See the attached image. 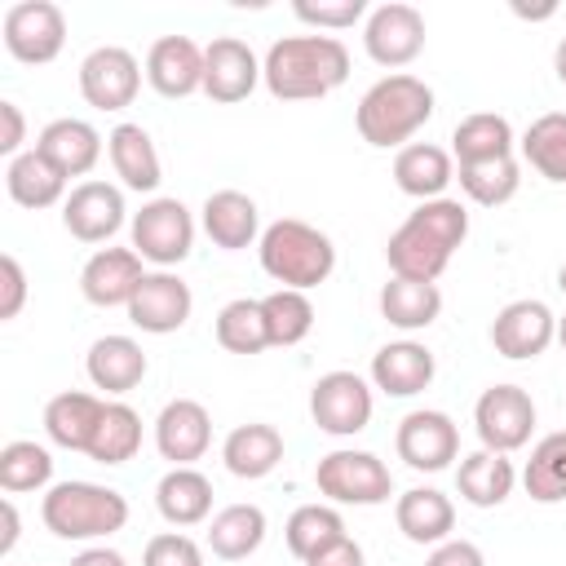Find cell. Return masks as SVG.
<instances>
[{
    "instance_id": "d4e9b609",
    "label": "cell",
    "mask_w": 566,
    "mask_h": 566,
    "mask_svg": "<svg viewBox=\"0 0 566 566\" xmlns=\"http://www.w3.org/2000/svg\"><path fill=\"white\" fill-rule=\"evenodd\" d=\"M84 371H88L93 389L119 398V394H128V389L142 385V376H146V354H142V345H137L133 336H97V340L88 345Z\"/></svg>"
},
{
    "instance_id": "5b68a950",
    "label": "cell",
    "mask_w": 566,
    "mask_h": 566,
    "mask_svg": "<svg viewBox=\"0 0 566 566\" xmlns=\"http://www.w3.org/2000/svg\"><path fill=\"white\" fill-rule=\"evenodd\" d=\"M40 517L57 539H106L124 531L128 522V500L115 486L102 482H57L40 500Z\"/></svg>"
},
{
    "instance_id": "cb8c5ba5",
    "label": "cell",
    "mask_w": 566,
    "mask_h": 566,
    "mask_svg": "<svg viewBox=\"0 0 566 566\" xmlns=\"http://www.w3.org/2000/svg\"><path fill=\"white\" fill-rule=\"evenodd\" d=\"M106 155H111L115 177L128 190H137V195L159 190L164 164H159V150H155V142H150V133L142 124H115L111 137H106Z\"/></svg>"
},
{
    "instance_id": "f5cc1de1",
    "label": "cell",
    "mask_w": 566,
    "mask_h": 566,
    "mask_svg": "<svg viewBox=\"0 0 566 566\" xmlns=\"http://www.w3.org/2000/svg\"><path fill=\"white\" fill-rule=\"evenodd\" d=\"M553 71H557V80L566 84V35H562L557 49H553Z\"/></svg>"
},
{
    "instance_id": "6da1fadb",
    "label": "cell",
    "mask_w": 566,
    "mask_h": 566,
    "mask_svg": "<svg viewBox=\"0 0 566 566\" xmlns=\"http://www.w3.org/2000/svg\"><path fill=\"white\" fill-rule=\"evenodd\" d=\"M469 234V208L460 199H424L385 243V261L394 279L438 283V274L451 265L455 248Z\"/></svg>"
},
{
    "instance_id": "277c9868",
    "label": "cell",
    "mask_w": 566,
    "mask_h": 566,
    "mask_svg": "<svg viewBox=\"0 0 566 566\" xmlns=\"http://www.w3.org/2000/svg\"><path fill=\"white\" fill-rule=\"evenodd\" d=\"M261 270L279 283V287H296V292H310L318 283H327V274L336 270V248L332 239L310 226V221H296V217H279L261 230Z\"/></svg>"
},
{
    "instance_id": "ee69618b",
    "label": "cell",
    "mask_w": 566,
    "mask_h": 566,
    "mask_svg": "<svg viewBox=\"0 0 566 566\" xmlns=\"http://www.w3.org/2000/svg\"><path fill=\"white\" fill-rule=\"evenodd\" d=\"M292 13L318 31H345L367 13V4L363 0H296Z\"/></svg>"
},
{
    "instance_id": "f907efd6",
    "label": "cell",
    "mask_w": 566,
    "mask_h": 566,
    "mask_svg": "<svg viewBox=\"0 0 566 566\" xmlns=\"http://www.w3.org/2000/svg\"><path fill=\"white\" fill-rule=\"evenodd\" d=\"M71 566H128V562L115 548H84V553L71 557Z\"/></svg>"
},
{
    "instance_id": "ba28073f",
    "label": "cell",
    "mask_w": 566,
    "mask_h": 566,
    "mask_svg": "<svg viewBox=\"0 0 566 566\" xmlns=\"http://www.w3.org/2000/svg\"><path fill=\"white\" fill-rule=\"evenodd\" d=\"M4 49L27 62V66H44L62 53L66 44V13L53 0H18L4 9Z\"/></svg>"
},
{
    "instance_id": "603a6c76",
    "label": "cell",
    "mask_w": 566,
    "mask_h": 566,
    "mask_svg": "<svg viewBox=\"0 0 566 566\" xmlns=\"http://www.w3.org/2000/svg\"><path fill=\"white\" fill-rule=\"evenodd\" d=\"M35 150L71 181V177H84V172L97 168V159H102V133L88 119H71L66 115V119H53V124L40 128Z\"/></svg>"
},
{
    "instance_id": "2e32d148",
    "label": "cell",
    "mask_w": 566,
    "mask_h": 566,
    "mask_svg": "<svg viewBox=\"0 0 566 566\" xmlns=\"http://www.w3.org/2000/svg\"><path fill=\"white\" fill-rule=\"evenodd\" d=\"M142 279H146V265L133 248H97L80 270V292L97 310H115V305L128 310Z\"/></svg>"
},
{
    "instance_id": "5bb4252c",
    "label": "cell",
    "mask_w": 566,
    "mask_h": 566,
    "mask_svg": "<svg viewBox=\"0 0 566 566\" xmlns=\"http://www.w3.org/2000/svg\"><path fill=\"white\" fill-rule=\"evenodd\" d=\"M557 340V318L544 301H509L495 323H491V345L500 358H513V363H526V358H539L548 345Z\"/></svg>"
},
{
    "instance_id": "8d00e7d4",
    "label": "cell",
    "mask_w": 566,
    "mask_h": 566,
    "mask_svg": "<svg viewBox=\"0 0 566 566\" xmlns=\"http://www.w3.org/2000/svg\"><path fill=\"white\" fill-rule=\"evenodd\" d=\"M142 451V416L128 402H106L102 424L88 442V460L97 464H124Z\"/></svg>"
},
{
    "instance_id": "44dd1931",
    "label": "cell",
    "mask_w": 566,
    "mask_h": 566,
    "mask_svg": "<svg viewBox=\"0 0 566 566\" xmlns=\"http://www.w3.org/2000/svg\"><path fill=\"white\" fill-rule=\"evenodd\" d=\"M433 371L438 363L420 340H389L371 354V385L389 398H416L420 389L433 385Z\"/></svg>"
},
{
    "instance_id": "8fae6325",
    "label": "cell",
    "mask_w": 566,
    "mask_h": 566,
    "mask_svg": "<svg viewBox=\"0 0 566 566\" xmlns=\"http://www.w3.org/2000/svg\"><path fill=\"white\" fill-rule=\"evenodd\" d=\"M473 424H478V438L486 451H517L531 442V429H535V402L522 385H491L478 407H473Z\"/></svg>"
},
{
    "instance_id": "d590c367",
    "label": "cell",
    "mask_w": 566,
    "mask_h": 566,
    "mask_svg": "<svg viewBox=\"0 0 566 566\" xmlns=\"http://www.w3.org/2000/svg\"><path fill=\"white\" fill-rule=\"evenodd\" d=\"M283 539H287V553L310 562L314 553L332 548L336 539H345V517L332 509V504H301L287 526H283Z\"/></svg>"
},
{
    "instance_id": "11a10c76",
    "label": "cell",
    "mask_w": 566,
    "mask_h": 566,
    "mask_svg": "<svg viewBox=\"0 0 566 566\" xmlns=\"http://www.w3.org/2000/svg\"><path fill=\"white\" fill-rule=\"evenodd\" d=\"M557 287H562V292H566V265H562V270H557Z\"/></svg>"
},
{
    "instance_id": "60d3db41",
    "label": "cell",
    "mask_w": 566,
    "mask_h": 566,
    "mask_svg": "<svg viewBox=\"0 0 566 566\" xmlns=\"http://www.w3.org/2000/svg\"><path fill=\"white\" fill-rule=\"evenodd\" d=\"M49 482H53V455H49V447H40L31 438H18V442H4L0 447V486L9 495L44 491Z\"/></svg>"
},
{
    "instance_id": "ffe728a7",
    "label": "cell",
    "mask_w": 566,
    "mask_h": 566,
    "mask_svg": "<svg viewBox=\"0 0 566 566\" xmlns=\"http://www.w3.org/2000/svg\"><path fill=\"white\" fill-rule=\"evenodd\" d=\"M146 80L159 97L203 93V49L190 35H159L146 53Z\"/></svg>"
},
{
    "instance_id": "f1b7e54d",
    "label": "cell",
    "mask_w": 566,
    "mask_h": 566,
    "mask_svg": "<svg viewBox=\"0 0 566 566\" xmlns=\"http://www.w3.org/2000/svg\"><path fill=\"white\" fill-rule=\"evenodd\" d=\"M394 181L402 195L411 199H442V190L455 181V168H451V155L433 142H411L394 155Z\"/></svg>"
},
{
    "instance_id": "8992f818",
    "label": "cell",
    "mask_w": 566,
    "mask_h": 566,
    "mask_svg": "<svg viewBox=\"0 0 566 566\" xmlns=\"http://www.w3.org/2000/svg\"><path fill=\"white\" fill-rule=\"evenodd\" d=\"M314 486L318 495H327L332 504H358V509H371V504H385L394 495V473L380 455L371 451H327L314 469Z\"/></svg>"
},
{
    "instance_id": "7dc6e473",
    "label": "cell",
    "mask_w": 566,
    "mask_h": 566,
    "mask_svg": "<svg viewBox=\"0 0 566 566\" xmlns=\"http://www.w3.org/2000/svg\"><path fill=\"white\" fill-rule=\"evenodd\" d=\"M424 566H486V557H482V548L469 544V539H442V544L429 553Z\"/></svg>"
},
{
    "instance_id": "7bdbcfd3",
    "label": "cell",
    "mask_w": 566,
    "mask_h": 566,
    "mask_svg": "<svg viewBox=\"0 0 566 566\" xmlns=\"http://www.w3.org/2000/svg\"><path fill=\"white\" fill-rule=\"evenodd\" d=\"M261 310H265V327H270V345H301L314 327V305L305 292L296 287H274L270 296H261Z\"/></svg>"
},
{
    "instance_id": "74e56055",
    "label": "cell",
    "mask_w": 566,
    "mask_h": 566,
    "mask_svg": "<svg viewBox=\"0 0 566 566\" xmlns=\"http://www.w3.org/2000/svg\"><path fill=\"white\" fill-rule=\"evenodd\" d=\"M522 486L535 504H557L566 500V429L548 433L535 442L531 460H526V473H522Z\"/></svg>"
},
{
    "instance_id": "f6af8a7d",
    "label": "cell",
    "mask_w": 566,
    "mask_h": 566,
    "mask_svg": "<svg viewBox=\"0 0 566 566\" xmlns=\"http://www.w3.org/2000/svg\"><path fill=\"white\" fill-rule=\"evenodd\" d=\"M142 566H203V548L181 531H164L146 544Z\"/></svg>"
},
{
    "instance_id": "681fc988",
    "label": "cell",
    "mask_w": 566,
    "mask_h": 566,
    "mask_svg": "<svg viewBox=\"0 0 566 566\" xmlns=\"http://www.w3.org/2000/svg\"><path fill=\"white\" fill-rule=\"evenodd\" d=\"M305 566H363V548H358V539H336L332 548H323V553H314Z\"/></svg>"
},
{
    "instance_id": "4316f807",
    "label": "cell",
    "mask_w": 566,
    "mask_h": 566,
    "mask_svg": "<svg viewBox=\"0 0 566 566\" xmlns=\"http://www.w3.org/2000/svg\"><path fill=\"white\" fill-rule=\"evenodd\" d=\"M394 522L411 544H442L455 531V504L438 486H411L394 504Z\"/></svg>"
},
{
    "instance_id": "d6a6232c",
    "label": "cell",
    "mask_w": 566,
    "mask_h": 566,
    "mask_svg": "<svg viewBox=\"0 0 566 566\" xmlns=\"http://www.w3.org/2000/svg\"><path fill=\"white\" fill-rule=\"evenodd\" d=\"M380 314L398 332H424L442 314V292L438 283H416V279H389L380 287Z\"/></svg>"
},
{
    "instance_id": "c3c4849f",
    "label": "cell",
    "mask_w": 566,
    "mask_h": 566,
    "mask_svg": "<svg viewBox=\"0 0 566 566\" xmlns=\"http://www.w3.org/2000/svg\"><path fill=\"white\" fill-rule=\"evenodd\" d=\"M0 119H4V133H0V155L18 159V155H22V142H27V119H22V106H18V102H0Z\"/></svg>"
},
{
    "instance_id": "1f68e13d",
    "label": "cell",
    "mask_w": 566,
    "mask_h": 566,
    "mask_svg": "<svg viewBox=\"0 0 566 566\" xmlns=\"http://www.w3.org/2000/svg\"><path fill=\"white\" fill-rule=\"evenodd\" d=\"M4 190H9V199L18 203V208H53L57 199H66V177L31 146V150H22L18 159H9V168H4Z\"/></svg>"
},
{
    "instance_id": "f35d334b",
    "label": "cell",
    "mask_w": 566,
    "mask_h": 566,
    "mask_svg": "<svg viewBox=\"0 0 566 566\" xmlns=\"http://www.w3.org/2000/svg\"><path fill=\"white\" fill-rule=\"evenodd\" d=\"M522 155L526 164L544 177V181H566V111H548L539 115L526 133H522Z\"/></svg>"
},
{
    "instance_id": "4fadbf2b",
    "label": "cell",
    "mask_w": 566,
    "mask_h": 566,
    "mask_svg": "<svg viewBox=\"0 0 566 566\" xmlns=\"http://www.w3.org/2000/svg\"><path fill=\"white\" fill-rule=\"evenodd\" d=\"M137 88H142V62L119 44H102L80 62V93L93 111H124L133 106Z\"/></svg>"
},
{
    "instance_id": "b9f144b4",
    "label": "cell",
    "mask_w": 566,
    "mask_h": 566,
    "mask_svg": "<svg viewBox=\"0 0 566 566\" xmlns=\"http://www.w3.org/2000/svg\"><path fill=\"white\" fill-rule=\"evenodd\" d=\"M455 181H460V190H464L473 203L500 208V203H509V199L517 195L522 168H517L513 155H509V159H486V164H460Z\"/></svg>"
},
{
    "instance_id": "db71d44e",
    "label": "cell",
    "mask_w": 566,
    "mask_h": 566,
    "mask_svg": "<svg viewBox=\"0 0 566 566\" xmlns=\"http://www.w3.org/2000/svg\"><path fill=\"white\" fill-rule=\"evenodd\" d=\"M557 340H562V349H566V314L557 318Z\"/></svg>"
},
{
    "instance_id": "7c38bea8",
    "label": "cell",
    "mask_w": 566,
    "mask_h": 566,
    "mask_svg": "<svg viewBox=\"0 0 566 566\" xmlns=\"http://www.w3.org/2000/svg\"><path fill=\"white\" fill-rule=\"evenodd\" d=\"M394 447H398V460L416 473H442L455 455H460V429L447 411H407L398 420V433H394Z\"/></svg>"
},
{
    "instance_id": "ac0fdd59",
    "label": "cell",
    "mask_w": 566,
    "mask_h": 566,
    "mask_svg": "<svg viewBox=\"0 0 566 566\" xmlns=\"http://www.w3.org/2000/svg\"><path fill=\"white\" fill-rule=\"evenodd\" d=\"M155 447L164 460H172V469L203 460V451L212 447V416L203 402L195 398H172L164 402V411L155 416Z\"/></svg>"
},
{
    "instance_id": "4dcf8cb0",
    "label": "cell",
    "mask_w": 566,
    "mask_h": 566,
    "mask_svg": "<svg viewBox=\"0 0 566 566\" xmlns=\"http://www.w3.org/2000/svg\"><path fill=\"white\" fill-rule=\"evenodd\" d=\"M513 482H517L513 460L500 455V451H486V447L473 451V455H464L460 469H455V491H460V500L473 504V509H495V504H504V500L513 495Z\"/></svg>"
},
{
    "instance_id": "52a82bcc",
    "label": "cell",
    "mask_w": 566,
    "mask_h": 566,
    "mask_svg": "<svg viewBox=\"0 0 566 566\" xmlns=\"http://www.w3.org/2000/svg\"><path fill=\"white\" fill-rule=\"evenodd\" d=\"M128 230H133V252L159 270L186 261L195 248V217L181 199H168V195L142 203V212H133Z\"/></svg>"
},
{
    "instance_id": "836d02e7",
    "label": "cell",
    "mask_w": 566,
    "mask_h": 566,
    "mask_svg": "<svg viewBox=\"0 0 566 566\" xmlns=\"http://www.w3.org/2000/svg\"><path fill=\"white\" fill-rule=\"evenodd\" d=\"M451 150L460 164H486V159H509L513 155V124L495 111L464 115L451 133Z\"/></svg>"
},
{
    "instance_id": "e0dca14e",
    "label": "cell",
    "mask_w": 566,
    "mask_h": 566,
    "mask_svg": "<svg viewBox=\"0 0 566 566\" xmlns=\"http://www.w3.org/2000/svg\"><path fill=\"white\" fill-rule=\"evenodd\" d=\"M190 310H195L190 287L172 270H155V274L142 279L137 296L128 301V323L142 327V332H150V336H168V332L186 327Z\"/></svg>"
},
{
    "instance_id": "7a4b0ae2",
    "label": "cell",
    "mask_w": 566,
    "mask_h": 566,
    "mask_svg": "<svg viewBox=\"0 0 566 566\" xmlns=\"http://www.w3.org/2000/svg\"><path fill=\"white\" fill-rule=\"evenodd\" d=\"M261 80L279 102H314L349 80V49L336 35H283L261 62Z\"/></svg>"
},
{
    "instance_id": "816d5d0a",
    "label": "cell",
    "mask_w": 566,
    "mask_h": 566,
    "mask_svg": "<svg viewBox=\"0 0 566 566\" xmlns=\"http://www.w3.org/2000/svg\"><path fill=\"white\" fill-rule=\"evenodd\" d=\"M0 513H4V535H0V553H13V544H18V509H13V500H0Z\"/></svg>"
},
{
    "instance_id": "9a60e30c",
    "label": "cell",
    "mask_w": 566,
    "mask_h": 566,
    "mask_svg": "<svg viewBox=\"0 0 566 566\" xmlns=\"http://www.w3.org/2000/svg\"><path fill=\"white\" fill-rule=\"evenodd\" d=\"M128 208H124V190L111 181H80L66 199H62V226L71 230V239L80 243H106L119 226H124Z\"/></svg>"
},
{
    "instance_id": "83f0119b",
    "label": "cell",
    "mask_w": 566,
    "mask_h": 566,
    "mask_svg": "<svg viewBox=\"0 0 566 566\" xmlns=\"http://www.w3.org/2000/svg\"><path fill=\"white\" fill-rule=\"evenodd\" d=\"M221 460H226V469H230L234 478L256 482V478H265V473L279 469V460H283V433H279L274 424L248 420V424H239V429L226 433Z\"/></svg>"
},
{
    "instance_id": "7402d4cb",
    "label": "cell",
    "mask_w": 566,
    "mask_h": 566,
    "mask_svg": "<svg viewBox=\"0 0 566 566\" xmlns=\"http://www.w3.org/2000/svg\"><path fill=\"white\" fill-rule=\"evenodd\" d=\"M199 221L203 234L226 252H243L248 243H261V212L256 199L243 190H212L199 208Z\"/></svg>"
},
{
    "instance_id": "30bf717a",
    "label": "cell",
    "mask_w": 566,
    "mask_h": 566,
    "mask_svg": "<svg viewBox=\"0 0 566 566\" xmlns=\"http://www.w3.org/2000/svg\"><path fill=\"white\" fill-rule=\"evenodd\" d=\"M363 49L376 66H389V71L416 62L424 49V13L402 0L376 4L363 22Z\"/></svg>"
},
{
    "instance_id": "f546056e",
    "label": "cell",
    "mask_w": 566,
    "mask_h": 566,
    "mask_svg": "<svg viewBox=\"0 0 566 566\" xmlns=\"http://www.w3.org/2000/svg\"><path fill=\"white\" fill-rule=\"evenodd\" d=\"M155 509L168 526H199L212 513V482L195 464L168 469L155 486Z\"/></svg>"
},
{
    "instance_id": "9c48e42d",
    "label": "cell",
    "mask_w": 566,
    "mask_h": 566,
    "mask_svg": "<svg viewBox=\"0 0 566 566\" xmlns=\"http://www.w3.org/2000/svg\"><path fill=\"white\" fill-rule=\"evenodd\" d=\"M371 385L358 371H327L310 389V416L332 438H354L371 424Z\"/></svg>"
},
{
    "instance_id": "484cf974",
    "label": "cell",
    "mask_w": 566,
    "mask_h": 566,
    "mask_svg": "<svg viewBox=\"0 0 566 566\" xmlns=\"http://www.w3.org/2000/svg\"><path fill=\"white\" fill-rule=\"evenodd\" d=\"M102 411H106V398H97V394H84V389L53 394L44 407V433H49V442H57L66 451L88 455V442L102 424Z\"/></svg>"
},
{
    "instance_id": "3957f363",
    "label": "cell",
    "mask_w": 566,
    "mask_h": 566,
    "mask_svg": "<svg viewBox=\"0 0 566 566\" xmlns=\"http://www.w3.org/2000/svg\"><path fill=\"white\" fill-rule=\"evenodd\" d=\"M433 119V88L407 71H394L385 80H376L363 97H358V111H354V124H358V137L367 146H398L402 142L411 146V137Z\"/></svg>"
},
{
    "instance_id": "d6986e66",
    "label": "cell",
    "mask_w": 566,
    "mask_h": 566,
    "mask_svg": "<svg viewBox=\"0 0 566 566\" xmlns=\"http://www.w3.org/2000/svg\"><path fill=\"white\" fill-rule=\"evenodd\" d=\"M261 80V62L256 53L239 40V35H217L203 49V93L212 102H243Z\"/></svg>"
},
{
    "instance_id": "e575fe53",
    "label": "cell",
    "mask_w": 566,
    "mask_h": 566,
    "mask_svg": "<svg viewBox=\"0 0 566 566\" xmlns=\"http://www.w3.org/2000/svg\"><path fill=\"white\" fill-rule=\"evenodd\" d=\"M265 539V513L256 504H226L208 526V548L221 562H243Z\"/></svg>"
},
{
    "instance_id": "ab89813d",
    "label": "cell",
    "mask_w": 566,
    "mask_h": 566,
    "mask_svg": "<svg viewBox=\"0 0 566 566\" xmlns=\"http://www.w3.org/2000/svg\"><path fill=\"white\" fill-rule=\"evenodd\" d=\"M217 345L230 354H261L270 345V327H265V310L252 296H239L230 305L217 310Z\"/></svg>"
},
{
    "instance_id": "bcb514c9",
    "label": "cell",
    "mask_w": 566,
    "mask_h": 566,
    "mask_svg": "<svg viewBox=\"0 0 566 566\" xmlns=\"http://www.w3.org/2000/svg\"><path fill=\"white\" fill-rule=\"evenodd\" d=\"M0 279H4L0 318L9 323V318H18V314H22V301H27V274H22V265H18V256H13V252H4V256H0Z\"/></svg>"
}]
</instances>
